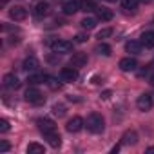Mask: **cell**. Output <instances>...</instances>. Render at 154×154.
Returning <instances> with one entry per match:
<instances>
[{"mask_svg": "<svg viewBox=\"0 0 154 154\" xmlns=\"http://www.w3.org/2000/svg\"><path fill=\"white\" fill-rule=\"evenodd\" d=\"M85 127H87L89 132H93V134H100V132H103V129H105V120H103L102 114H98V112H91V114L87 116Z\"/></svg>", "mask_w": 154, "mask_h": 154, "instance_id": "cell-1", "label": "cell"}, {"mask_svg": "<svg viewBox=\"0 0 154 154\" xmlns=\"http://www.w3.org/2000/svg\"><path fill=\"white\" fill-rule=\"evenodd\" d=\"M49 47L56 53V54H67V53H71L72 51V44L71 42H67V40H51L49 42Z\"/></svg>", "mask_w": 154, "mask_h": 154, "instance_id": "cell-2", "label": "cell"}, {"mask_svg": "<svg viewBox=\"0 0 154 154\" xmlns=\"http://www.w3.org/2000/svg\"><path fill=\"white\" fill-rule=\"evenodd\" d=\"M136 105H138V109L140 111H150L152 109V105H154V94L152 93H143V94H140L138 96V100H136Z\"/></svg>", "mask_w": 154, "mask_h": 154, "instance_id": "cell-3", "label": "cell"}, {"mask_svg": "<svg viewBox=\"0 0 154 154\" xmlns=\"http://www.w3.org/2000/svg\"><path fill=\"white\" fill-rule=\"evenodd\" d=\"M26 102H29V103H35V105H40V103H44L45 102V98H44V94L38 91V89H35V87H29L27 91H26Z\"/></svg>", "mask_w": 154, "mask_h": 154, "instance_id": "cell-4", "label": "cell"}, {"mask_svg": "<svg viewBox=\"0 0 154 154\" xmlns=\"http://www.w3.org/2000/svg\"><path fill=\"white\" fill-rule=\"evenodd\" d=\"M33 15H35V18H45L47 15H49V4L45 2V0H38V2L33 6Z\"/></svg>", "mask_w": 154, "mask_h": 154, "instance_id": "cell-5", "label": "cell"}, {"mask_svg": "<svg viewBox=\"0 0 154 154\" xmlns=\"http://www.w3.org/2000/svg\"><path fill=\"white\" fill-rule=\"evenodd\" d=\"M2 84H4V87L9 89V91H15V89L20 87V80H18V76H17L15 72H8V74L4 76Z\"/></svg>", "mask_w": 154, "mask_h": 154, "instance_id": "cell-6", "label": "cell"}, {"mask_svg": "<svg viewBox=\"0 0 154 154\" xmlns=\"http://www.w3.org/2000/svg\"><path fill=\"white\" fill-rule=\"evenodd\" d=\"M78 78V69L76 67H63L60 71V80L62 82H74Z\"/></svg>", "mask_w": 154, "mask_h": 154, "instance_id": "cell-7", "label": "cell"}, {"mask_svg": "<svg viewBox=\"0 0 154 154\" xmlns=\"http://www.w3.org/2000/svg\"><path fill=\"white\" fill-rule=\"evenodd\" d=\"M9 17H11L15 22H22V20L27 18V9L22 8V6H13V8L9 9Z\"/></svg>", "mask_w": 154, "mask_h": 154, "instance_id": "cell-8", "label": "cell"}, {"mask_svg": "<svg viewBox=\"0 0 154 154\" xmlns=\"http://www.w3.org/2000/svg\"><path fill=\"white\" fill-rule=\"evenodd\" d=\"M65 129H67L69 132H80V131L84 129V120H82L80 116H72V118L67 122Z\"/></svg>", "mask_w": 154, "mask_h": 154, "instance_id": "cell-9", "label": "cell"}, {"mask_svg": "<svg viewBox=\"0 0 154 154\" xmlns=\"http://www.w3.org/2000/svg\"><path fill=\"white\" fill-rule=\"evenodd\" d=\"M44 138L47 140V143L53 147V149H58L60 145H62V138H60V134H58V131L54 129V131H51V132H45L44 134Z\"/></svg>", "mask_w": 154, "mask_h": 154, "instance_id": "cell-10", "label": "cell"}, {"mask_svg": "<svg viewBox=\"0 0 154 154\" xmlns=\"http://www.w3.org/2000/svg\"><path fill=\"white\" fill-rule=\"evenodd\" d=\"M120 69L122 71H125V72H131V71H134L136 67H138V62L134 60V58H131V56H125V58H122L120 60Z\"/></svg>", "mask_w": 154, "mask_h": 154, "instance_id": "cell-11", "label": "cell"}, {"mask_svg": "<svg viewBox=\"0 0 154 154\" xmlns=\"http://www.w3.org/2000/svg\"><path fill=\"white\" fill-rule=\"evenodd\" d=\"M80 8L82 6L76 0H65L63 6H62V11H63V15H74L76 11H80Z\"/></svg>", "mask_w": 154, "mask_h": 154, "instance_id": "cell-12", "label": "cell"}, {"mask_svg": "<svg viewBox=\"0 0 154 154\" xmlns=\"http://www.w3.org/2000/svg\"><path fill=\"white\" fill-rule=\"evenodd\" d=\"M36 123H38V129H40V132H42V134L51 132V131H54V129H56L54 122H53V120H49V118H40Z\"/></svg>", "mask_w": 154, "mask_h": 154, "instance_id": "cell-13", "label": "cell"}, {"mask_svg": "<svg viewBox=\"0 0 154 154\" xmlns=\"http://www.w3.org/2000/svg\"><path fill=\"white\" fill-rule=\"evenodd\" d=\"M85 63H87V54L85 53H74L72 54V58H71V65L72 67L78 69V67H84Z\"/></svg>", "mask_w": 154, "mask_h": 154, "instance_id": "cell-14", "label": "cell"}, {"mask_svg": "<svg viewBox=\"0 0 154 154\" xmlns=\"http://www.w3.org/2000/svg\"><path fill=\"white\" fill-rule=\"evenodd\" d=\"M94 11H96V18L102 20V22H109V20H112V17H114L112 11L107 9V8H96Z\"/></svg>", "mask_w": 154, "mask_h": 154, "instance_id": "cell-15", "label": "cell"}, {"mask_svg": "<svg viewBox=\"0 0 154 154\" xmlns=\"http://www.w3.org/2000/svg\"><path fill=\"white\" fill-rule=\"evenodd\" d=\"M45 80H49V76H47V74H44V72H33V74H29V78H27V82H29L31 85L44 84Z\"/></svg>", "mask_w": 154, "mask_h": 154, "instance_id": "cell-16", "label": "cell"}, {"mask_svg": "<svg viewBox=\"0 0 154 154\" xmlns=\"http://www.w3.org/2000/svg\"><path fill=\"white\" fill-rule=\"evenodd\" d=\"M141 42H138V40H129L127 44H125V49H127V53H131V54H140L141 53Z\"/></svg>", "mask_w": 154, "mask_h": 154, "instance_id": "cell-17", "label": "cell"}, {"mask_svg": "<svg viewBox=\"0 0 154 154\" xmlns=\"http://www.w3.org/2000/svg\"><path fill=\"white\" fill-rule=\"evenodd\" d=\"M22 69L27 71V72H29V71H31V72L36 71V69H38V60H36L35 56H27V58L24 60V63H22Z\"/></svg>", "mask_w": 154, "mask_h": 154, "instance_id": "cell-18", "label": "cell"}, {"mask_svg": "<svg viewBox=\"0 0 154 154\" xmlns=\"http://www.w3.org/2000/svg\"><path fill=\"white\" fill-rule=\"evenodd\" d=\"M138 141V132L136 131H127L123 136H122V143L123 145H134Z\"/></svg>", "mask_w": 154, "mask_h": 154, "instance_id": "cell-19", "label": "cell"}, {"mask_svg": "<svg viewBox=\"0 0 154 154\" xmlns=\"http://www.w3.org/2000/svg\"><path fill=\"white\" fill-rule=\"evenodd\" d=\"M141 45H145V47H154V31H145L143 35H141Z\"/></svg>", "mask_w": 154, "mask_h": 154, "instance_id": "cell-20", "label": "cell"}, {"mask_svg": "<svg viewBox=\"0 0 154 154\" xmlns=\"http://www.w3.org/2000/svg\"><path fill=\"white\" fill-rule=\"evenodd\" d=\"M44 152H45V147L42 143L33 141V143L27 145V154H44Z\"/></svg>", "mask_w": 154, "mask_h": 154, "instance_id": "cell-21", "label": "cell"}, {"mask_svg": "<svg viewBox=\"0 0 154 154\" xmlns=\"http://www.w3.org/2000/svg\"><path fill=\"white\" fill-rule=\"evenodd\" d=\"M138 4H140V0H122V8L125 11H136Z\"/></svg>", "mask_w": 154, "mask_h": 154, "instance_id": "cell-22", "label": "cell"}, {"mask_svg": "<svg viewBox=\"0 0 154 154\" xmlns=\"http://www.w3.org/2000/svg\"><path fill=\"white\" fill-rule=\"evenodd\" d=\"M98 54H103V56H109L111 54V45L109 44H105V42H100L98 45H96V49H94Z\"/></svg>", "mask_w": 154, "mask_h": 154, "instance_id": "cell-23", "label": "cell"}, {"mask_svg": "<svg viewBox=\"0 0 154 154\" xmlns=\"http://www.w3.org/2000/svg\"><path fill=\"white\" fill-rule=\"evenodd\" d=\"M80 26L84 27V29H94V26H96V18H91V17H85L82 22H80Z\"/></svg>", "mask_w": 154, "mask_h": 154, "instance_id": "cell-24", "label": "cell"}, {"mask_svg": "<svg viewBox=\"0 0 154 154\" xmlns=\"http://www.w3.org/2000/svg\"><path fill=\"white\" fill-rule=\"evenodd\" d=\"M112 29L111 27H105V29H102V31H98V35H96V38L102 42V40H105V38H109V36H112Z\"/></svg>", "mask_w": 154, "mask_h": 154, "instance_id": "cell-25", "label": "cell"}, {"mask_svg": "<svg viewBox=\"0 0 154 154\" xmlns=\"http://www.w3.org/2000/svg\"><path fill=\"white\" fill-rule=\"evenodd\" d=\"M82 9L84 11H91V9H96V6H94V0H82Z\"/></svg>", "mask_w": 154, "mask_h": 154, "instance_id": "cell-26", "label": "cell"}, {"mask_svg": "<svg viewBox=\"0 0 154 154\" xmlns=\"http://www.w3.org/2000/svg\"><path fill=\"white\" fill-rule=\"evenodd\" d=\"M53 112H54L56 116H63V114H65V105H62V103H54V105H53Z\"/></svg>", "mask_w": 154, "mask_h": 154, "instance_id": "cell-27", "label": "cell"}, {"mask_svg": "<svg viewBox=\"0 0 154 154\" xmlns=\"http://www.w3.org/2000/svg\"><path fill=\"white\" fill-rule=\"evenodd\" d=\"M9 131V122L8 120H0V132H8Z\"/></svg>", "mask_w": 154, "mask_h": 154, "instance_id": "cell-28", "label": "cell"}, {"mask_svg": "<svg viewBox=\"0 0 154 154\" xmlns=\"http://www.w3.org/2000/svg\"><path fill=\"white\" fill-rule=\"evenodd\" d=\"M85 40H87V35H82V33L74 36V42H76V44H84Z\"/></svg>", "mask_w": 154, "mask_h": 154, "instance_id": "cell-29", "label": "cell"}, {"mask_svg": "<svg viewBox=\"0 0 154 154\" xmlns=\"http://www.w3.org/2000/svg\"><path fill=\"white\" fill-rule=\"evenodd\" d=\"M8 150H9V143L6 140H2L0 141V152H8Z\"/></svg>", "mask_w": 154, "mask_h": 154, "instance_id": "cell-30", "label": "cell"}, {"mask_svg": "<svg viewBox=\"0 0 154 154\" xmlns=\"http://www.w3.org/2000/svg\"><path fill=\"white\" fill-rule=\"evenodd\" d=\"M49 87H51V89H56V87H60V84H58L54 78H49Z\"/></svg>", "mask_w": 154, "mask_h": 154, "instance_id": "cell-31", "label": "cell"}, {"mask_svg": "<svg viewBox=\"0 0 154 154\" xmlns=\"http://www.w3.org/2000/svg\"><path fill=\"white\" fill-rule=\"evenodd\" d=\"M109 96H111V91H103V93L100 94V98H103V100H107Z\"/></svg>", "mask_w": 154, "mask_h": 154, "instance_id": "cell-32", "label": "cell"}, {"mask_svg": "<svg viewBox=\"0 0 154 154\" xmlns=\"http://www.w3.org/2000/svg\"><path fill=\"white\" fill-rule=\"evenodd\" d=\"M150 85H152V87H154V74H152V76H150Z\"/></svg>", "mask_w": 154, "mask_h": 154, "instance_id": "cell-33", "label": "cell"}, {"mask_svg": "<svg viewBox=\"0 0 154 154\" xmlns=\"http://www.w3.org/2000/svg\"><path fill=\"white\" fill-rule=\"evenodd\" d=\"M147 152H154V147H149V149H147Z\"/></svg>", "mask_w": 154, "mask_h": 154, "instance_id": "cell-34", "label": "cell"}, {"mask_svg": "<svg viewBox=\"0 0 154 154\" xmlns=\"http://www.w3.org/2000/svg\"><path fill=\"white\" fill-rule=\"evenodd\" d=\"M0 2H2V4H8V2H9V0H0Z\"/></svg>", "mask_w": 154, "mask_h": 154, "instance_id": "cell-35", "label": "cell"}, {"mask_svg": "<svg viewBox=\"0 0 154 154\" xmlns=\"http://www.w3.org/2000/svg\"><path fill=\"white\" fill-rule=\"evenodd\" d=\"M140 2H143V4H147V2H150V0H140Z\"/></svg>", "mask_w": 154, "mask_h": 154, "instance_id": "cell-36", "label": "cell"}, {"mask_svg": "<svg viewBox=\"0 0 154 154\" xmlns=\"http://www.w3.org/2000/svg\"><path fill=\"white\" fill-rule=\"evenodd\" d=\"M105 2H116V0H105Z\"/></svg>", "mask_w": 154, "mask_h": 154, "instance_id": "cell-37", "label": "cell"}]
</instances>
